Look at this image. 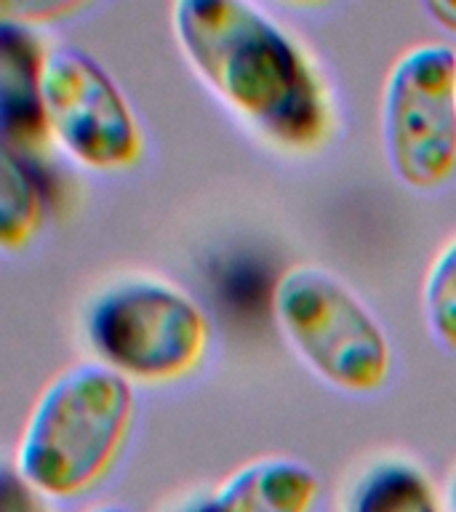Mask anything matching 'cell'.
<instances>
[{"label": "cell", "mask_w": 456, "mask_h": 512, "mask_svg": "<svg viewBox=\"0 0 456 512\" xmlns=\"http://www.w3.org/2000/svg\"><path fill=\"white\" fill-rule=\"evenodd\" d=\"M171 27L198 78L286 152L326 147L334 112L302 46L280 24L240 0H182Z\"/></svg>", "instance_id": "1"}, {"label": "cell", "mask_w": 456, "mask_h": 512, "mask_svg": "<svg viewBox=\"0 0 456 512\" xmlns=\"http://www.w3.org/2000/svg\"><path fill=\"white\" fill-rule=\"evenodd\" d=\"M134 419V387L102 363L56 376L32 406L16 475L43 499H78L112 470Z\"/></svg>", "instance_id": "2"}, {"label": "cell", "mask_w": 456, "mask_h": 512, "mask_svg": "<svg viewBox=\"0 0 456 512\" xmlns=\"http://www.w3.org/2000/svg\"><path fill=\"white\" fill-rule=\"evenodd\" d=\"M272 310L296 355L328 384L374 392L390 379L384 328L334 272L312 264L286 270L272 291Z\"/></svg>", "instance_id": "3"}, {"label": "cell", "mask_w": 456, "mask_h": 512, "mask_svg": "<svg viewBox=\"0 0 456 512\" xmlns=\"http://www.w3.org/2000/svg\"><path fill=\"white\" fill-rule=\"evenodd\" d=\"M86 336L99 363L136 382H174L192 374L208 350L200 307L158 278H128L94 299Z\"/></svg>", "instance_id": "4"}, {"label": "cell", "mask_w": 456, "mask_h": 512, "mask_svg": "<svg viewBox=\"0 0 456 512\" xmlns=\"http://www.w3.org/2000/svg\"><path fill=\"white\" fill-rule=\"evenodd\" d=\"M382 136L400 182L432 190L456 171V51L419 43L392 64L384 83Z\"/></svg>", "instance_id": "5"}, {"label": "cell", "mask_w": 456, "mask_h": 512, "mask_svg": "<svg viewBox=\"0 0 456 512\" xmlns=\"http://www.w3.org/2000/svg\"><path fill=\"white\" fill-rule=\"evenodd\" d=\"M43 104L51 136L94 171H126L144 139L131 104L102 64L75 46H54L43 62Z\"/></svg>", "instance_id": "6"}, {"label": "cell", "mask_w": 456, "mask_h": 512, "mask_svg": "<svg viewBox=\"0 0 456 512\" xmlns=\"http://www.w3.org/2000/svg\"><path fill=\"white\" fill-rule=\"evenodd\" d=\"M43 62L40 46L24 24L0 22V128L3 147L30 158L51 136L43 104Z\"/></svg>", "instance_id": "7"}, {"label": "cell", "mask_w": 456, "mask_h": 512, "mask_svg": "<svg viewBox=\"0 0 456 512\" xmlns=\"http://www.w3.org/2000/svg\"><path fill=\"white\" fill-rule=\"evenodd\" d=\"M318 494L320 480L307 464L264 456L176 512H312Z\"/></svg>", "instance_id": "8"}, {"label": "cell", "mask_w": 456, "mask_h": 512, "mask_svg": "<svg viewBox=\"0 0 456 512\" xmlns=\"http://www.w3.org/2000/svg\"><path fill=\"white\" fill-rule=\"evenodd\" d=\"M342 512H448V507L419 464L387 456L352 478Z\"/></svg>", "instance_id": "9"}, {"label": "cell", "mask_w": 456, "mask_h": 512, "mask_svg": "<svg viewBox=\"0 0 456 512\" xmlns=\"http://www.w3.org/2000/svg\"><path fill=\"white\" fill-rule=\"evenodd\" d=\"M43 224V187L27 158L3 147L0 160V243L24 248Z\"/></svg>", "instance_id": "10"}, {"label": "cell", "mask_w": 456, "mask_h": 512, "mask_svg": "<svg viewBox=\"0 0 456 512\" xmlns=\"http://www.w3.org/2000/svg\"><path fill=\"white\" fill-rule=\"evenodd\" d=\"M424 318L443 347L456 350V238L432 262L424 278Z\"/></svg>", "instance_id": "11"}, {"label": "cell", "mask_w": 456, "mask_h": 512, "mask_svg": "<svg viewBox=\"0 0 456 512\" xmlns=\"http://www.w3.org/2000/svg\"><path fill=\"white\" fill-rule=\"evenodd\" d=\"M0 11H3V19H11V22L27 27V24H51L67 19L70 14L83 11V3H40V0H32V3H3Z\"/></svg>", "instance_id": "12"}, {"label": "cell", "mask_w": 456, "mask_h": 512, "mask_svg": "<svg viewBox=\"0 0 456 512\" xmlns=\"http://www.w3.org/2000/svg\"><path fill=\"white\" fill-rule=\"evenodd\" d=\"M0 512H48V507L43 496L16 475L14 467H6L0 478Z\"/></svg>", "instance_id": "13"}, {"label": "cell", "mask_w": 456, "mask_h": 512, "mask_svg": "<svg viewBox=\"0 0 456 512\" xmlns=\"http://www.w3.org/2000/svg\"><path fill=\"white\" fill-rule=\"evenodd\" d=\"M424 14H430L435 22L448 32H456V3H448V0H432V3H424Z\"/></svg>", "instance_id": "14"}, {"label": "cell", "mask_w": 456, "mask_h": 512, "mask_svg": "<svg viewBox=\"0 0 456 512\" xmlns=\"http://www.w3.org/2000/svg\"><path fill=\"white\" fill-rule=\"evenodd\" d=\"M448 512H456V475L448 486Z\"/></svg>", "instance_id": "15"}, {"label": "cell", "mask_w": 456, "mask_h": 512, "mask_svg": "<svg viewBox=\"0 0 456 512\" xmlns=\"http://www.w3.org/2000/svg\"><path fill=\"white\" fill-rule=\"evenodd\" d=\"M91 512H131L126 507H118V504H102V507H94Z\"/></svg>", "instance_id": "16"}]
</instances>
